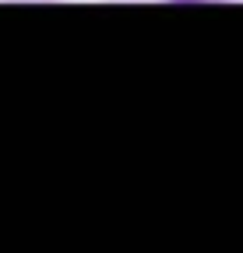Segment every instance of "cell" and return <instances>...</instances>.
I'll use <instances>...</instances> for the list:
<instances>
[{"label": "cell", "mask_w": 243, "mask_h": 253, "mask_svg": "<svg viewBox=\"0 0 243 253\" xmlns=\"http://www.w3.org/2000/svg\"><path fill=\"white\" fill-rule=\"evenodd\" d=\"M173 4H215V0H173Z\"/></svg>", "instance_id": "1"}]
</instances>
